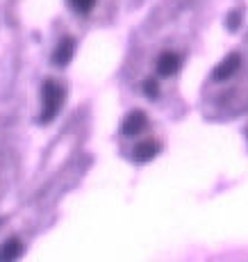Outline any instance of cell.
Returning a JSON list of instances; mask_svg holds the SVG:
<instances>
[{"label": "cell", "mask_w": 248, "mask_h": 262, "mask_svg": "<svg viewBox=\"0 0 248 262\" xmlns=\"http://www.w3.org/2000/svg\"><path fill=\"white\" fill-rule=\"evenodd\" d=\"M144 128H146V114L141 112V110H134V112H130L128 117H125L123 125H121V133H123L125 137H134V135H139Z\"/></svg>", "instance_id": "obj_4"}, {"label": "cell", "mask_w": 248, "mask_h": 262, "mask_svg": "<svg viewBox=\"0 0 248 262\" xmlns=\"http://www.w3.org/2000/svg\"><path fill=\"white\" fill-rule=\"evenodd\" d=\"M71 5H73L75 12H80V14H89L91 9H94L96 0H71Z\"/></svg>", "instance_id": "obj_8"}, {"label": "cell", "mask_w": 248, "mask_h": 262, "mask_svg": "<svg viewBox=\"0 0 248 262\" xmlns=\"http://www.w3.org/2000/svg\"><path fill=\"white\" fill-rule=\"evenodd\" d=\"M180 69V57L175 53H162L157 59V73L160 75H173Z\"/></svg>", "instance_id": "obj_7"}, {"label": "cell", "mask_w": 248, "mask_h": 262, "mask_svg": "<svg viewBox=\"0 0 248 262\" xmlns=\"http://www.w3.org/2000/svg\"><path fill=\"white\" fill-rule=\"evenodd\" d=\"M157 153H160V146L155 142H141V144L134 146L132 160H134V162H150V160H153Z\"/></svg>", "instance_id": "obj_6"}, {"label": "cell", "mask_w": 248, "mask_h": 262, "mask_svg": "<svg viewBox=\"0 0 248 262\" xmlns=\"http://www.w3.org/2000/svg\"><path fill=\"white\" fill-rule=\"evenodd\" d=\"M64 103V89L59 87L55 80H46L41 87V114H39V123H50L57 112L62 110Z\"/></svg>", "instance_id": "obj_1"}, {"label": "cell", "mask_w": 248, "mask_h": 262, "mask_svg": "<svg viewBox=\"0 0 248 262\" xmlns=\"http://www.w3.org/2000/svg\"><path fill=\"white\" fill-rule=\"evenodd\" d=\"M239 64H241V55L239 53H230L223 62L219 64V67L212 71V78H214V82H223V80L232 78L237 71H239Z\"/></svg>", "instance_id": "obj_2"}, {"label": "cell", "mask_w": 248, "mask_h": 262, "mask_svg": "<svg viewBox=\"0 0 248 262\" xmlns=\"http://www.w3.org/2000/svg\"><path fill=\"white\" fill-rule=\"evenodd\" d=\"M73 53H75V39L64 37L62 41L57 43L55 53H53V64L55 67H66L71 59H73Z\"/></svg>", "instance_id": "obj_3"}, {"label": "cell", "mask_w": 248, "mask_h": 262, "mask_svg": "<svg viewBox=\"0 0 248 262\" xmlns=\"http://www.w3.org/2000/svg\"><path fill=\"white\" fill-rule=\"evenodd\" d=\"M144 92H146V96L155 98V96H157V92H160L157 82H155V80H146V82H144Z\"/></svg>", "instance_id": "obj_9"}, {"label": "cell", "mask_w": 248, "mask_h": 262, "mask_svg": "<svg viewBox=\"0 0 248 262\" xmlns=\"http://www.w3.org/2000/svg\"><path fill=\"white\" fill-rule=\"evenodd\" d=\"M237 21H239V14L232 12L230 16H228V28H230V30H237Z\"/></svg>", "instance_id": "obj_10"}, {"label": "cell", "mask_w": 248, "mask_h": 262, "mask_svg": "<svg viewBox=\"0 0 248 262\" xmlns=\"http://www.w3.org/2000/svg\"><path fill=\"white\" fill-rule=\"evenodd\" d=\"M23 255V244L18 237H12L7 239L3 246H0V262H12V260H18Z\"/></svg>", "instance_id": "obj_5"}]
</instances>
